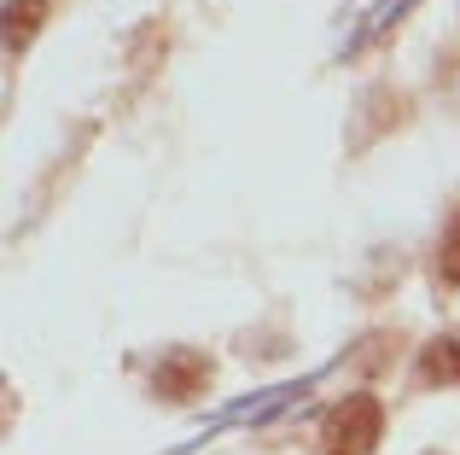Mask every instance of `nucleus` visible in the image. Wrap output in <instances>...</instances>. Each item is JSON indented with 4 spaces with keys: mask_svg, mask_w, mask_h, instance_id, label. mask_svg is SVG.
<instances>
[{
    "mask_svg": "<svg viewBox=\"0 0 460 455\" xmlns=\"http://www.w3.org/2000/svg\"><path fill=\"white\" fill-rule=\"evenodd\" d=\"M379 433H385V403L361 391V397H344L332 415H326L321 444H326V455H373Z\"/></svg>",
    "mask_w": 460,
    "mask_h": 455,
    "instance_id": "f257e3e1",
    "label": "nucleus"
},
{
    "mask_svg": "<svg viewBox=\"0 0 460 455\" xmlns=\"http://www.w3.org/2000/svg\"><path fill=\"white\" fill-rule=\"evenodd\" d=\"M204 386H210V362H204V356L175 351V356L157 362V391H164V397H199Z\"/></svg>",
    "mask_w": 460,
    "mask_h": 455,
    "instance_id": "f03ea898",
    "label": "nucleus"
},
{
    "mask_svg": "<svg viewBox=\"0 0 460 455\" xmlns=\"http://www.w3.org/2000/svg\"><path fill=\"white\" fill-rule=\"evenodd\" d=\"M420 379H460V344L455 339L426 344V356H420Z\"/></svg>",
    "mask_w": 460,
    "mask_h": 455,
    "instance_id": "7ed1b4c3",
    "label": "nucleus"
},
{
    "mask_svg": "<svg viewBox=\"0 0 460 455\" xmlns=\"http://www.w3.org/2000/svg\"><path fill=\"white\" fill-rule=\"evenodd\" d=\"M41 18H47V0H12V6H6V23H12L6 35H12V47H23V41H30Z\"/></svg>",
    "mask_w": 460,
    "mask_h": 455,
    "instance_id": "20e7f679",
    "label": "nucleus"
},
{
    "mask_svg": "<svg viewBox=\"0 0 460 455\" xmlns=\"http://www.w3.org/2000/svg\"><path fill=\"white\" fill-rule=\"evenodd\" d=\"M438 281H443V286H460V210H455V222H449L443 251H438Z\"/></svg>",
    "mask_w": 460,
    "mask_h": 455,
    "instance_id": "39448f33",
    "label": "nucleus"
}]
</instances>
